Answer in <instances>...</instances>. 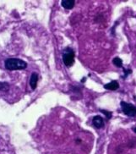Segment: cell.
Segmentation results:
<instances>
[{"mask_svg":"<svg viewBox=\"0 0 136 154\" xmlns=\"http://www.w3.org/2000/svg\"><path fill=\"white\" fill-rule=\"evenodd\" d=\"M5 68L8 70H21L27 67V63L24 60L20 59H8L5 60Z\"/></svg>","mask_w":136,"mask_h":154,"instance_id":"obj_1","label":"cell"},{"mask_svg":"<svg viewBox=\"0 0 136 154\" xmlns=\"http://www.w3.org/2000/svg\"><path fill=\"white\" fill-rule=\"evenodd\" d=\"M63 61L67 67L72 66L74 63V52L71 48H64L63 53Z\"/></svg>","mask_w":136,"mask_h":154,"instance_id":"obj_2","label":"cell"},{"mask_svg":"<svg viewBox=\"0 0 136 154\" xmlns=\"http://www.w3.org/2000/svg\"><path fill=\"white\" fill-rule=\"evenodd\" d=\"M121 108H122V113L128 117H134L136 115V107L131 103H128L126 102L122 101L120 103Z\"/></svg>","mask_w":136,"mask_h":154,"instance_id":"obj_3","label":"cell"},{"mask_svg":"<svg viewBox=\"0 0 136 154\" xmlns=\"http://www.w3.org/2000/svg\"><path fill=\"white\" fill-rule=\"evenodd\" d=\"M92 125L96 128V129H101L104 126V121L103 119L101 116H95L92 119Z\"/></svg>","mask_w":136,"mask_h":154,"instance_id":"obj_4","label":"cell"},{"mask_svg":"<svg viewBox=\"0 0 136 154\" xmlns=\"http://www.w3.org/2000/svg\"><path fill=\"white\" fill-rule=\"evenodd\" d=\"M37 82H38V74L36 72H33L31 75L30 79V86L32 87V89L35 90L37 86Z\"/></svg>","mask_w":136,"mask_h":154,"instance_id":"obj_5","label":"cell"},{"mask_svg":"<svg viewBox=\"0 0 136 154\" xmlns=\"http://www.w3.org/2000/svg\"><path fill=\"white\" fill-rule=\"evenodd\" d=\"M104 88L107 90H110V91H115L119 88V84L117 81H113V82L105 84Z\"/></svg>","mask_w":136,"mask_h":154,"instance_id":"obj_6","label":"cell"},{"mask_svg":"<svg viewBox=\"0 0 136 154\" xmlns=\"http://www.w3.org/2000/svg\"><path fill=\"white\" fill-rule=\"evenodd\" d=\"M75 1L74 0H63L61 2V5L65 9H72L74 7Z\"/></svg>","mask_w":136,"mask_h":154,"instance_id":"obj_7","label":"cell"},{"mask_svg":"<svg viewBox=\"0 0 136 154\" xmlns=\"http://www.w3.org/2000/svg\"><path fill=\"white\" fill-rule=\"evenodd\" d=\"M113 63L118 68H121L122 66V60L120 58H118V57H116V58H114L113 59Z\"/></svg>","mask_w":136,"mask_h":154,"instance_id":"obj_8","label":"cell"},{"mask_svg":"<svg viewBox=\"0 0 136 154\" xmlns=\"http://www.w3.org/2000/svg\"><path fill=\"white\" fill-rule=\"evenodd\" d=\"M0 90L1 91H8L9 90V85H8V83H6V82H5V83H0Z\"/></svg>","mask_w":136,"mask_h":154,"instance_id":"obj_9","label":"cell"},{"mask_svg":"<svg viewBox=\"0 0 136 154\" xmlns=\"http://www.w3.org/2000/svg\"><path fill=\"white\" fill-rule=\"evenodd\" d=\"M100 111H101V113H104L107 119H110L112 118V115H113V113H112V112H109V111H106V110H102V109H101Z\"/></svg>","mask_w":136,"mask_h":154,"instance_id":"obj_10","label":"cell"},{"mask_svg":"<svg viewBox=\"0 0 136 154\" xmlns=\"http://www.w3.org/2000/svg\"><path fill=\"white\" fill-rule=\"evenodd\" d=\"M123 72L125 73L124 74V76L122 77V78H126V77L128 75V74H131L132 70L131 69H123Z\"/></svg>","mask_w":136,"mask_h":154,"instance_id":"obj_11","label":"cell"},{"mask_svg":"<svg viewBox=\"0 0 136 154\" xmlns=\"http://www.w3.org/2000/svg\"><path fill=\"white\" fill-rule=\"evenodd\" d=\"M133 131H134V133H136V127H134V128L133 129Z\"/></svg>","mask_w":136,"mask_h":154,"instance_id":"obj_12","label":"cell"}]
</instances>
